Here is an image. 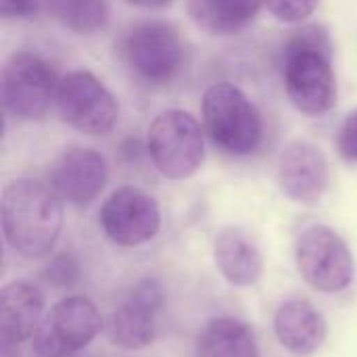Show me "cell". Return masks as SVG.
<instances>
[{"label": "cell", "instance_id": "20", "mask_svg": "<svg viewBox=\"0 0 357 357\" xmlns=\"http://www.w3.org/2000/svg\"><path fill=\"white\" fill-rule=\"evenodd\" d=\"M266 4L278 21L299 23L316 10L320 0H266Z\"/></svg>", "mask_w": 357, "mask_h": 357}, {"label": "cell", "instance_id": "22", "mask_svg": "<svg viewBox=\"0 0 357 357\" xmlns=\"http://www.w3.org/2000/svg\"><path fill=\"white\" fill-rule=\"evenodd\" d=\"M337 149L345 161L357 163V109L345 117L337 136Z\"/></svg>", "mask_w": 357, "mask_h": 357}, {"label": "cell", "instance_id": "23", "mask_svg": "<svg viewBox=\"0 0 357 357\" xmlns=\"http://www.w3.org/2000/svg\"><path fill=\"white\" fill-rule=\"evenodd\" d=\"M40 8V0H0L4 19H31Z\"/></svg>", "mask_w": 357, "mask_h": 357}, {"label": "cell", "instance_id": "14", "mask_svg": "<svg viewBox=\"0 0 357 357\" xmlns=\"http://www.w3.org/2000/svg\"><path fill=\"white\" fill-rule=\"evenodd\" d=\"M274 333L284 349L295 356L318 351L328 335L326 318L307 299L284 301L274 316Z\"/></svg>", "mask_w": 357, "mask_h": 357}, {"label": "cell", "instance_id": "7", "mask_svg": "<svg viewBox=\"0 0 357 357\" xmlns=\"http://www.w3.org/2000/svg\"><path fill=\"white\" fill-rule=\"evenodd\" d=\"M295 264L303 280L322 293L345 291L356 274L351 249L339 232L322 224L310 226L299 234Z\"/></svg>", "mask_w": 357, "mask_h": 357}, {"label": "cell", "instance_id": "21", "mask_svg": "<svg viewBox=\"0 0 357 357\" xmlns=\"http://www.w3.org/2000/svg\"><path fill=\"white\" fill-rule=\"evenodd\" d=\"M44 278L54 284V287H61V289H67L71 284L77 282L79 278V266L77 261L71 257V255H56L54 259H50L44 268Z\"/></svg>", "mask_w": 357, "mask_h": 357}, {"label": "cell", "instance_id": "15", "mask_svg": "<svg viewBox=\"0 0 357 357\" xmlns=\"http://www.w3.org/2000/svg\"><path fill=\"white\" fill-rule=\"evenodd\" d=\"M213 259L220 274L234 287H253L264 274V257L255 241L238 226H228L218 232Z\"/></svg>", "mask_w": 357, "mask_h": 357}, {"label": "cell", "instance_id": "12", "mask_svg": "<svg viewBox=\"0 0 357 357\" xmlns=\"http://www.w3.org/2000/svg\"><path fill=\"white\" fill-rule=\"evenodd\" d=\"M107 178V161L96 149L71 146L50 165L48 186L63 203L84 207L102 192Z\"/></svg>", "mask_w": 357, "mask_h": 357}, {"label": "cell", "instance_id": "6", "mask_svg": "<svg viewBox=\"0 0 357 357\" xmlns=\"http://www.w3.org/2000/svg\"><path fill=\"white\" fill-rule=\"evenodd\" d=\"M54 67L29 50L13 52L2 67V105L17 119H40L59 88Z\"/></svg>", "mask_w": 357, "mask_h": 357}, {"label": "cell", "instance_id": "8", "mask_svg": "<svg viewBox=\"0 0 357 357\" xmlns=\"http://www.w3.org/2000/svg\"><path fill=\"white\" fill-rule=\"evenodd\" d=\"M61 117L86 136H107L119 119V102L113 92L90 71L67 73L56 88Z\"/></svg>", "mask_w": 357, "mask_h": 357}, {"label": "cell", "instance_id": "5", "mask_svg": "<svg viewBox=\"0 0 357 357\" xmlns=\"http://www.w3.org/2000/svg\"><path fill=\"white\" fill-rule=\"evenodd\" d=\"M146 149L157 172L169 180L195 176L205 161V138L199 121L182 111H161L149 126Z\"/></svg>", "mask_w": 357, "mask_h": 357}, {"label": "cell", "instance_id": "17", "mask_svg": "<svg viewBox=\"0 0 357 357\" xmlns=\"http://www.w3.org/2000/svg\"><path fill=\"white\" fill-rule=\"evenodd\" d=\"M195 357H259L253 331L236 318H213L197 337Z\"/></svg>", "mask_w": 357, "mask_h": 357}, {"label": "cell", "instance_id": "24", "mask_svg": "<svg viewBox=\"0 0 357 357\" xmlns=\"http://www.w3.org/2000/svg\"><path fill=\"white\" fill-rule=\"evenodd\" d=\"M126 2L134 4V6H140V8H161V6L172 4L174 0H126Z\"/></svg>", "mask_w": 357, "mask_h": 357}, {"label": "cell", "instance_id": "9", "mask_svg": "<svg viewBox=\"0 0 357 357\" xmlns=\"http://www.w3.org/2000/svg\"><path fill=\"white\" fill-rule=\"evenodd\" d=\"M102 328L96 305L86 297H65L50 307L33 333V349L40 357H69L88 347Z\"/></svg>", "mask_w": 357, "mask_h": 357}, {"label": "cell", "instance_id": "13", "mask_svg": "<svg viewBox=\"0 0 357 357\" xmlns=\"http://www.w3.org/2000/svg\"><path fill=\"white\" fill-rule=\"evenodd\" d=\"M278 184L282 192L303 205H316L331 184L328 159L310 140L289 142L278 157Z\"/></svg>", "mask_w": 357, "mask_h": 357}, {"label": "cell", "instance_id": "18", "mask_svg": "<svg viewBox=\"0 0 357 357\" xmlns=\"http://www.w3.org/2000/svg\"><path fill=\"white\" fill-rule=\"evenodd\" d=\"M188 13L211 36L243 31L257 15L261 0H186Z\"/></svg>", "mask_w": 357, "mask_h": 357}, {"label": "cell", "instance_id": "16", "mask_svg": "<svg viewBox=\"0 0 357 357\" xmlns=\"http://www.w3.org/2000/svg\"><path fill=\"white\" fill-rule=\"evenodd\" d=\"M44 310L42 293L25 282H8L0 291V339L6 345H19L33 337L40 326V316Z\"/></svg>", "mask_w": 357, "mask_h": 357}, {"label": "cell", "instance_id": "19", "mask_svg": "<svg viewBox=\"0 0 357 357\" xmlns=\"http://www.w3.org/2000/svg\"><path fill=\"white\" fill-rule=\"evenodd\" d=\"M50 8L56 21L82 36L102 29L109 17L107 0H50Z\"/></svg>", "mask_w": 357, "mask_h": 357}, {"label": "cell", "instance_id": "3", "mask_svg": "<svg viewBox=\"0 0 357 357\" xmlns=\"http://www.w3.org/2000/svg\"><path fill=\"white\" fill-rule=\"evenodd\" d=\"M203 119L211 142L226 155L247 157L261 144V115L253 100L230 82H218L205 90Z\"/></svg>", "mask_w": 357, "mask_h": 357}, {"label": "cell", "instance_id": "4", "mask_svg": "<svg viewBox=\"0 0 357 357\" xmlns=\"http://www.w3.org/2000/svg\"><path fill=\"white\" fill-rule=\"evenodd\" d=\"M121 56L130 71L149 86L172 84L184 63L186 46L180 31L165 21H142L121 40Z\"/></svg>", "mask_w": 357, "mask_h": 357}, {"label": "cell", "instance_id": "11", "mask_svg": "<svg viewBox=\"0 0 357 357\" xmlns=\"http://www.w3.org/2000/svg\"><path fill=\"white\" fill-rule=\"evenodd\" d=\"M163 307V289L153 278L138 280L107 322L109 341L115 347L136 351L155 341L157 316Z\"/></svg>", "mask_w": 357, "mask_h": 357}, {"label": "cell", "instance_id": "1", "mask_svg": "<svg viewBox=\"0 0 357 357\" xmlns=\"http://www.w3.org/2000/svg\"><path fill=\"white\" fill-rule=\"evenodd\" d=\"M0 215L8 247L29 259L48 255L63 230V201L48 184L31 178L4 186Z\"/></svg>", "mask_w": 357, "mask_h": 357}, {"label": "cell", "instance_id": "10", "mask_svg": "<svg viewBox=\"0 0 357 357\" xmlns=\"http://www.w3.org/2000/svg\"><path fill=\"white\" fill-rule=\"evenodd\" d=\"M100 226L115 245L140 247L157 236L161 211L149 192L136 186H121L102 203Z\"/></svg>", "mask_w": 357, "mask_h": 357}, {"label": "cell", "instance_id": "2", "mask_svg": "<svg viewBox=\"0 0 357 357\" xmlns=\"http://www.w3.org/2000/svg\"><path fill=\"white\" fill-rule=\"evenodd\" d=\"M284 90L293 107L305 115H326L337 105L333 44L320 25H305L287 40L282 56Z\"/></svg>", "mask_w": 357, "mask_h": 357}]
</instances>
